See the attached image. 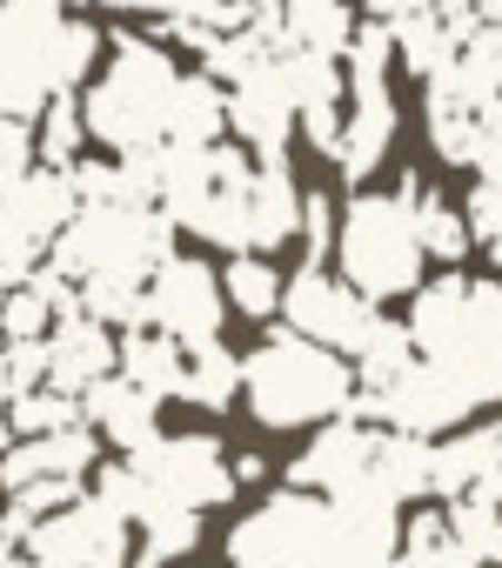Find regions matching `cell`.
<instances>
[{
    "label": "cell",
    "instance_id": "cell-1",
    "mask_svg": "<svg viewBox=\"0 0 502 568\" xmlns=\"http://www.w3.org/2000/svg\"><path fill=\"white\" fill-rule=\"evenodd\" d=\"M101 61V28L68 14V0H0V114L34 121L74 94Z\"/></svg>",
    "mask_w": 502,
    "mask_h": 568
},
{
    "label": "cell",
    "instance_id": "cell-2",
    "mask_svg": "<svg viewBox=\"0 0 502 568\" xmlns=\"http://www.w3.org/2000/svg\"><path fill=\"white\" fill-rule=\"evenodd\" d=\"M181 88V68L161 41L114 34L108 68L81 88V121L88 141L108 148V161H141L168 148V101Z\"/></svg>",
    "mask_w": 502,
    "mask_h": 568
},
{
    "label": "cell",
    "instance_id": "cell-3",
    "mask_svg": "<svg viewBox=\"0 0 502 568\" xmlns=\"http://www.w3.org/2000/svg\"><path fill=\"white\" fill-rule=\"evenodd\" d=\"M355 368L349 355L302 342V335H269L262 348L241 355V402L262 428H322L355 408Z\"/></svg>",
    "mask_w": 502,
    "mask_h": 568
},
{
    "label": "cell",
    "instance_id": "cell-4",
    "mask_svg": "<svg viewBox=\"0 0 502 568\" xmlns=\"http://www.w3.org/2000/svg\"><path fill=\"white\" fill-rule=\"evenodd\" d=\"M335 274L362 302H402L422 288V234H415V181H402L395 194H355L335 221Z\"/></svg>",
    "mask_w": 502,
    "mask_h": 568
},
{
    "label": "cell",
    "instance_id": "cell-5",
    "mask_svg": "<svg viewBox=\"0 0 502 568\" xmlns=\"http://www.w3.org/2000/svg\"><path fill=\"white\" fill-rule=\"evenodd\" d=\"M174 254V221L161 207H81L54 234V274L88 288H148V274Z\"/></svg>",
    "mask_w": 502,
    "mask_h": 568
},
{
    "label": "cell",
    "instance_id": "cell-6",
    "mask_svg": "<svg viewBox=\"0 0 502 568\" xmlns=\"http://www.w3.org/2000/svg\"><path fill=\"white\" fill-rule=\"evenodd\" d=\"M134 475H141V488H148V515L154 508H181V515H208V508H221L228 495H234V455L221 448V435H154L148 448H134V455H121ZM141 515V521H148ZM134 521V528H141Z\"/></svg>",
    "mask_w": 502,
    "mask_h": 568
},
{
    "label": "cell",
    "instance_id": "cell-7",
    "mask_svg": "<svg viewBox=\"0 0 502 568\" xmlns=\"http://www.w3.org/2000/svg\"><path fill=\"white\" fill-rule=\"evenodd\" d=\"M335 521V501L329 495H309V488H275L262 508H248L228 541H221V568H309L322 535Z\"/></svg>",
    "mask_w": 502,
    "mask_h": 568
},
{
    "label": "cell",
    "instance_id": "cell-8",
    "mask_svg": "<svg viewBox=\"0 0 502 568\" xmlns=\"http://www.w3.org/2000/svg\"><path fill=\"white\" fill-rule=\"evenodd\" d=\"M28 568H134V521H121L108 501L81 495L61 515L34 521L21 535Z\"/></svg>",
    "mask_w": 502,
    "mask_h": 568
},
{
    "label": "cell",
    "instance_id": "cell-9",
    "mask_svg": "<svg viewBox=\"0 0 502 568\" xmlns=\"http://www.w3.org/2000/svg\"><path fill=\"white\" fill-rule=\"evenodd\" d=\"M141 322L161 328V335H174L181 348L214 342L221 322H228V295H221L214 261H201V254H168V261L148 274V288H141Z\"/></svg>",
    "mask_w": 502,
    "mask_h": 568
},
{
    "label": "cell",
    "instance_id": "cell-10",
    "mask_svg": "<svg viewBox=\"0 0 502 568\" xmlns=\"http://www.w3.org/2000/svg\"><path fill=\"white\" fill-rule=\"evenodd\" d=\"M375 315H382V308L362 302L349 281H342L335 267H322V261H309V267H295V274L282 281V328L302 335V342H322V348H335V355H349Z\"/></svg>",
    "mask_w": 502,
    "mask_h": 568
},
{
    "label": "cell",
    "instance_id": "cell-11",
    "mask_svg": "<svg viewBox=\"0 0 502 568\" xmlns=\"http://www.w3.org/2000/svg\"><path fill=\"white\" fill-rule=\"evenodd\" d=\"M429 495L449 508H502V422L442 435L429 448Z\"/></svg>",
    "mask_w": 502,
    "mask_h": 568
},
{
    "label": "cell",
    "instance_id": "cell-12",
    "mask_svg": "<svg viewBox=\"0 0 502 568\" xmlns=\"http://www.w3.org/2000/svg\"><path fill=\"white\" fill-rule=\"evenodd\" d=\"M295 121H302V108H295V88H289V74H282V48H275L255 74H241V81L228 88V134H234L248 154H289Z\"/></svg>",
    "mask_w": 502,
    "mask_h": 568
},
{
    "label": "cell",
    "instance_id": "cell-13",
    "mask_svg": "<svg viewBox=\"0 0 502 568\" xmlns=\"http://www.w3.org/2000/svg\"><path fill=\"white\" fill-rule=\"evenodd\" d=\"M375 435H382V422H369V415H355V408H349V415H335V422H322V435L295 455L289 488H309V495H329V501L355 495V488L369 481Z\"/></svg>",
    "mask_w": 502,
    "mask_h": 568
},
{
    "label": "cell",
    "instance_id": "cell-14",
    "mask_svg": "<svg viewBox=\"0 0 502 568\" xmlns=\"http://www.w3.org/2000/svg\"><path fill=\"white\" fill-rule=\"evenodd\" d=\"M94 455H101V435L88 422L54 428V435H14L8 455H0V495L34 488V481H94Z\"/></svg>",
    "mask_w": 502,
    "mask_h": 568
},
{
    "label": "cell",
    "instance_id": "cell-15",
    "mask_svg": "<svg viewBox=\"0 0 502 568\" xmlns=\"http://www.w3.org/2000/svg\"><path fill=\"white\" fill-rule=\"evenodd\" d=\"M114 355H121V335H114L108 322L81 315V308H74V315H61V322H54V335L41 342L48 388H54V395H74V402L114 375Z\"/></svg>",
    "mask_w": 502,
    "mask_h": 568
},
{
    "label": "cell",
    "instance_id": "cell-16",
    "mask_svg": "<svg viewBox=\"0 0 502 568\" xmlns=\"http://www.w3.org/2000/svg\"><path fill=\"white\" fill-rule=\"evenodd\" d=\"M302 181L289 168V154H255V187H248V247L275 254L302 241Z\"/></svg>",
    "mask_w": 502,
    "mask_h": 568
},
{
    "label": "cell",
    "instance_id": "cell-17",
    "mask_svg": "<svg viewBox=\"0 0 502 568\" xmlns=\"http://www.w3.org/2000/svg\"><path fill=\"white\" fill-rule=\"evenodd\" d=\"M389 148H395V94H389V88H355L349 108H342L335 148H329L335 174H342V181H369V174L389 161Z\"/></svg>",
    "mask_w": 502,
    "mask_h": 568
},
{
    "label": "cell",
    "instance_id": "cell-18",
    "mask_svg": "<svg viewBox=\"0 0 502 568\" xmlns=\"http://www.w3.org/2000/svg\"><path fill=\"white\" fill-rule=\"evenodd\" d=\"M81 422H88L108 448L134 455V448H148V442L161 435V402H154V395H141L128 375H108L101 388H88V395H81Z\"/></svg>",
    "mask_w": 502,
    "mask_h": 568
},
{
    "label": "cell",
    "instance_id": "cell-19",
    "mask_svg": "<svg viewBox=\"0 0 502 568\" xmlns=\"http://www.w3.org/2000/svg\"><path fill=\"white\" fill-rule=\"evenodd\" d=\"M74 281H61L54 267H34L21 288H0V342L21 348V342H48L61 315H74Z\"/></svg>",
    "mask_w": 502,
    "mask_h": 568
},
{
    "label": "cell",
    "instance_id": "cell-20",
    "mask_svg": "<svg viewBox=\"0 0 502 568\" xmlns=\"http://www.w3.org/2000/svg\"><path fill=\"white\" fill-rule=\"evenodd\" d=\"M275 28H282V48H295V54H329V61H342L362 21H355V8H349V0H282Z\"/></svg>",
    "mask_w": 502,
    "mask_h": 568
},
{
    "label": "cell",
    "instance_id": "cell-21",
    "mask_svg": "<svg viewBox=\"0 0 502 568\" xmlns=\"http://www.w3.org/2000/svg\"><path fill=\"white\" fill-rule=\"evenodd\" d=\"M181 362H188V348L174 342V335H161V328H128L121 335V355H114V375H128L141 395H154V402H181Z\"/></svg>",
    "mask_w": 502,
    "mask_h": 568
},
{
    "label": "cell",
    "instance_id": "cell-22",
    "mask_svg": "<svg viewBox=\"0 0 502 568\" xmlns=\"http://www.w3.org/2000/svg\"><path fill=\"white\" fill-rule=\"evenodd\" d=\"M228 141V88L214 74H181L168 101V148H214Z\"/></svg>",
    "mask_w": 502,
    "mask_h": 568
},
{
    "label": "cell",
    "instance_id": "cell-23",
    "mask_svg": "<svg viewBox=\"0 0 502 568\" xmlns=\"http://www.w3.org/2000/svg\"><path fill=\"white\" fill-rule=\"evenodd\" d=\"M181 402L201 408V415H221V408L241 402V355L221 335L188 348V362H181Z\"/></svg>",
    "mask_w": 502,
    "mask_h": 568
},
{
    "label": "cell",
    "instance_id": "cell-24",
    "mask_svg": "<svg viewBox=\"0 0 502 568\" xmlns=\"http://www.w3.org/2000/svg\"><path fill=\"white\" fill-rule=\"evenodd\" d=\"M282 267H275V254H228V267H221V295H228V308L234 315H248V322H269V315H282Z\"/></svg>",
    "mask_w": 502,
    "mask_h": 568
},
{
    "label": "cell",
    "instance_id": "cell-25",
    "mask_svg": "<svg viewBox=\"0 0 502 568\" xmlns=\"http://www.w3.org/2000/svg\"><path fill=\"white\" fill-rule=\"evenodd\" d=\"M395 568H469L462 541H455V521L449 508H415L402 515V541H395Z\"/></svg>",
    "mask_w": 502,
    "mask_h": 568
},
{
    "label": "cell",
    "instance_id": "cell-26",
    "mask_svg": "<svg viewBox=\"0 0 502 568\" xmlns=\"http://www.w3.org/2000/svg\"><path fill=\"white\" fill-rule=\"evenodd\" d=\"M442 81H455L469 101H502V21H475Z\"/></svg>",
    "mask_w": 502,
    "mask_h": 568
},
{
    "label": "cell",
    "instance_id": "cell-27",
    "mask_svg": "<svg viewBox=\"0 0 502 568\" xmlns=\"http://www.w3.org/2000/svg\"><path fill=\"white\" fill-rule=\"evenodd\" d=\"M34 121H41V128H34V154H41V168H74V161L88 154V121H81V101H74V94L48 101Z\"/></svg>",
    "mask_w": 502,
    "mask_h": 568
},
{
    "label": "cell",
    "instance_id": "cell-28",
    "mask_svg": "<svg viewBox=\"0 0 502 568\" xmlns=\"http://www.w3.org/2000/svg\"><path fill=\"white\" fill-rule=\"evenodd\" d=\"M415 234H422V254L442 261V267H462V254L475 247L462 207H449L442 194H422V187H415Z\"/></svg>",
    "mask_w": 502,
    "mask_h": 568
},
{
    "label": "cell",
    "instance_id": "cell-29",
    "mask_svg": "<svg viewBox=\"0 0 502 568\" xmlns=\"http://www.w3.org/2000/svg\"><path fill=\"white\" fill-rule=\"evenodd\" d=\"M81 422V402L74 395H54V388H28L8 402V428L14 435H54V428H74Z\"/></svg>",
    "mask_w": 502,
    "mask_h": 568
},
{
    "label": "cell",
    "instance_id": "cell-30",
    "mask_svg": "<svg viewBox=\"0 0 502 568\" xmlns=\"http://www.w3.org/2000/svg\"><path fill=\"white\" fill-rule=\"evenodd\" d=\"M41 161H34V134H28V121H14V114H0V194H8L21 174H34Z\"/></svg>",
    "mask_w": 502,
    "mask_h": 568
},
{
    "label": "cell",
    "instance_id": "cell-31",
    "mask_svg": "<svg viewBox=\"0 0 502 568\" xmlns=\"http://www.w3.org/2000/svg\"><path fill=\"white\" fill-rule=\"evenodd\" d=\"M435 0H369V14L382 21V28H395V21H409V14H429Z\"/></svg>",
    "mask_w": 502,
    "mask_h": 568
},
{
    "label": "cell",
    "instance_id": "cell-32",
    "mask_svg": "<svg viewBox=\"0 0 502 568\" xmlns=\"http://www.w3.org/2000/svg\"><path fill=\"white\" fill-rule=\"evenodd\" d=\"M8 402H14V375H8V342H0V415H8Z\"/></svg>",
    "mask_w": 502,
    "mask_h": 568
},
{
    "label": "cell",
    "instance_id": "cell-33",
    "mask_svg": "<svg viewBox=\"0 0 502 568\" xmlns=\"http://www.w3.org/2000/svg\"><path fill=\"white\" fill-rule=\"evenodd\" d=\"M469 14L475 21H502V0H469Z\"/></svg>",
    "mask_w": 502,
    "mask_h": 568
},
{
    "label": "cell",
    "instance_id": "cell-34",
    "mask_svg": "<svg viewBox=\"0 0 502 568\" xmlns=\"http://www.w3.org/2000/svg\"><path fill=\"white\" fill-rule=\"evenodd\" d=\"M482 254H489V261L502 267V234H489V241H482Z\"/></svg>",
    "mask_w": 502,
    "mask_h": 568
},
{
    "label": "cell",
    "instance_id": "cell-35",
    "mask_svg": "<svg viewBox=\"0 0 502 568\" xmlns=\"http://www.w3.org/2000/svg\"><path fill=\"white\" fill-rule=\"evenodd\" d=\"M8 442H14V428H8V415H0V455H8Z\"/></svg>",
    "mask_w": 502,
    "mask_h": 568
}]
</instances>
